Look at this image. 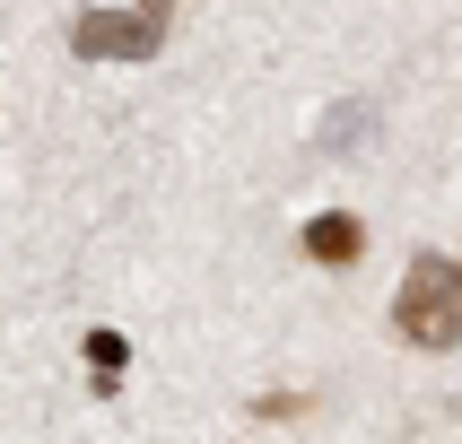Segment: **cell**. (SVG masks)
Instances as JSON below:
<instances>
[{
    "label": "cell",
    "instance_id": "1",
    "mask_svg": "<svg viewBox=\"0 0 462 444\" xmlns=\"http://www.w3.org/2000/svg\"><path fill=\"white\" fill-rule=\"evenodd\" d=\"M393 331L411 349H462V261L454 253H411L402 296H393Z\"/></svg>",
    "mask_w": 462,
    "mask_h": 444
},
{
    "label": "cell",
    "instance_id": "2",
    "mask_svg": "<svg viewBox=\"0 0 462 444\" xmlns=\"http://www.w3.org/2000/svg\"><path fill=\"white\" fill-rule=\"evenodd\" d=\"M175 35V0H131V9H79L70 52L79 61H149Z\"/></svg>",
    "mask_w": 462,
    "mask_h": 444
},
{
    "label": "cell",
    "instance_id": "5",
    "mask_svg": "<svg viewBox=\"0 0 462 444\" xmlns=\"http://www.w3.org/2000/svg\"><path fill=\"white\" fill-rule=\"evenodd\" d=\"M79 358H88V375H97L88 392H114V384H123V366H131V340H123V331H105V322H97V331L79 340Z\"/></svg>",
    "mask_w": 462,
    "mask_h": 444
},
{
    "label": "cell",
    "instance_id": "3",
    "mask_svg": "<svg viewBox=\"0 0 462 444\" xmlns=\"http://www.w3.org/2000/svg\"><path fill=\"white\" fill-rule=\"evenodd\" d=\"M297 244H306V261H332V270H349V261L366 253V227L349 218V209H323V218H306V235H297Z\"/></svg>",
    "mask_w": 462,
    "mask_h": 444
},
{
    "label": "cell",
    "instance_id": "6",
    "mask_svg": "<svg viewBox=\"0 0 462 444\" xmlns=\"http://www.w3.org/2000/svg\"><path fill=\"white\" fill-rule=\"evenodd\" d=\"M306 410V392H271V401H254V418H297Z\"/></svg>",
    "mask_w": 462,
    "mask_h": 444
},
{
    "label": "cell",
    "instance_id": "4",
    "mask_svg": "<svg viewBox=\"0 0 462 444\" xmlns=\"http://www.w3.org/2000/svg\"><path fill=\"white\" fill-rule=\"evenodd\" d=\"M358 140H375V104H366V96L332 104V113L314 122V149H358Z\"/></svg>",
    "mask_w": 462,
    "mask_h": 444
}]
</instances>
